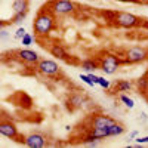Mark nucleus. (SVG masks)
Returning a JSON list of instances; mask_svg holds the SVG:
<instances>
[{
    "instance_id": "nucleus-23",
    "label": "nucleus",
    "mask_w": 148,
    "mask_h": 148,
    "mask_svg": "<svg viewBox=\"0 0 148 148\" xmlns=\"http://www.w3.org/2000/svg\"><path fill=\"white\" fill-rule=\"evenodd\" d=\"M31 42H33V36H31L30 33H27V34L21 39V43H22L24 46H30V45H31Z\"/></svg>"
},
{
    "instance_id": "nucleus-19",
    "label": "nucleus",
    "mask_w": 148,
    "mask_h": 148,
    "mask_svg": "<svg viewBox=\"0 0 148 148\" xmlns=\"http://www.w3.org/2000/svg\"><path fill=\"white\" fill-rule=\"evenodd\" d=\"M136 86H138L139 92L144 93V92L148 89V79H147V77H141V79H138V80H136Z\"/></svg>"
},
{
    "instance_id": "nucleus-5",
    "label": "nucleus",
    "mask_w": 148,
    "mask_h": 148,
    "mask_svg": "<svg viewBox=\"0 0 148 148\" xmlns=\"http://www.w3.org/2000/svg\"><path fill=\"white\" fill-rule=\"evenodd\" d=\"M76 10V5L71 0H56L52 5V12L55 15H67Z\"/></svg>"
},
{
    "instance_id": "nucleus-2",
    "label": "nucleus",
    "mask_w": 148,
    "mask_h": 148,
    "mask_svg": "<svg viewBox=\"0 0 148 148\" xmlns=\"http://www.w3.org/2000/svg\"><path fill=\"white\" fill-rule=\"evenodd\" d=\"M37 73H40L42 76H46V77H52V76H56L59 74L61 68L59 65L52 59H40L37 62Z\"/></svg>"
},
{
    "instance_id": "nucleus-30",
    "label": "nucleus",
    "mask_w": 148,
    "mask_h": 148,
    "mask_svg": "<svg viewBox=\"0 0 148 148\" xmlns=\"http://www.w3.org/2000/svg\"><path fill=\"white\" fill-rule=\"evenodd\" d=\"M120 2H135V0H120Z\"/></svg>"
},
{
    "instance_id": "nucleus-24",
    "label": "nucleus",
    "mask_w": 148,
    "mask_h": 148,
    "mask_svg": "<svg viewBox=\"0 0 148 148\" xmlns=\"http://www.w3.org/2000/svg\"><path fill=\"white\" fill-rule=\"evenodd\" d=\"M98 84H99L102 89H110V86H111L110 80H107L105 77H99V82H98Z\"/></svg>"
},
{
    "instance_id": "nucleus-7",
    "label": "nucleus",
    "mask_w": 148,
    "mask_h": 148,
    "mask_svg": "<svg viewBox=\"0 0 148 148\" xmlns=\"http://www.w3.org/2000/svg\"><path fill=\"white\" fill-rule=\"evenodd\" d=\"M0 133L3 136L9 138V139H15L19 136V132H18V127L14 121H10L8 119H3L2 120V125H0Z\"/></svg>"
},
{
    "instance_id": "nucleus-10",
    "label": "nucleus",
    "mask_w": 148,
    "mask_h": 148,
    "mask_svg": "<svg viewBox=\"0 0 148 148\" xmlns=\"http://www.w3.org/2000/svg\"><path fill=\"white\" fill-rule=\"evenodd\" d=\"M16 55L21 61H24V62H27V64H37L40 61L39 53L34 52V51H30V49H19L16 52Z\"/></svg>"
},
{
    "instance_id": "nucleus-31",
    "label": "nucleus",
    "mask_w": 148,
    "mask_h": 148,
    "mask_svg": "<svg viewBox=\"0 0 148 148\" xmlns=\"http://www.w3.org/2000/svg\"><path fill=\"white\" fill-rule=\"evenodd\" d=\"M52 2H56V0H52Z\"/></svg>"
},
{
    "instance_id": "nucleus-29",
    "label": "nucleus",
    "mask_w": 148,
    "mask_h": 148,
    "mask_svg": "<svg viewBox=\"0 0 148 148\" xmlns=\"http://www.w3.org/2000/svg\"><path fill=\"white\" fill-rule=\"evenodd\" d=\"M6 37H8V33L3 30V31H2V39H6Z\"/></svg>"
},
{
    "instance_id": "nucleus-6",
    "label": "nucleus",
    "mask_w": 148,
    "mask_h": 148,
    "mask_svg": "<svg viewBox=\"0 0 148 148\" xmlns=\"http://www.w3.org/2000/svg\"><path fill=\"white\" fill-rule=\"evenodd\" d=\"M147 59V51L141 46H133L126 52V61L129 64H138Z\"/></svg>"
},
{
    "instance_id": "nucleus-27",
    "label": "nucleus",
    "mask_w": 148,
    "mask_h": 148,
    "mask_svg": "<svg viewBox=\"0 0 148 148\" xmlns=\"http://www.w3.org/2000/svg\"><path fill=\"white\" fill-rule=\"evenodd\" d=\"M136 135H138V130H133V132H130V135H129V139L136 138Z\"/></svg>"
},
{
    "instance_id": "nucleus-4",
    "label": "nucleus",
    "mask_w": 148,
    "mask_h": 148,
    "mask_svg": "<svg viewBox=\"0 0 148 148\" xmlns=\"http://www.w3.org/2000/svg\"><path fill=\"white\" fill-rule=\"evenodd\" d=\"M120 65H121V61H120L116 55H105V56L99 61V68H101L105 74H108V76L114 74Z\"/></svg>"
},
{
    "instance_id": "nucleus-20",
    "label": "nucleus",
    "mask_w": 148,
    "mask_h": 148,
    "mask_svg": "<svg viewBox=\"0 0 148 148\" xmlns=\"http://www.w3.org/2000/svg\"><path fill=\"white\" fill-rule=\"evenodd\" d=\"M120 101H121L123 104H125V105H126L127 108H130V110H132V108L135 107V101L132 99V98L126 96V95H121V96H120Z\"/></svg>"
},
{
    "instance_id": "nucleus-16",
    "label": "nucleus",
    "mask_w": 148,
    "mask_h": 148,
    "mask_svg": "<svg viewBox=\"0 0 148 148\" xmlns=\"http://www.w3.org/2000/svg\"><path fill=\"white\" fill-rule=\"evenodd\" d=\"M99 141L101 139H98L93 133L89 132V135H86V136L82 139V144L83 145H89V147H96V145H99Z\"/></svg>"
},
{
    "instance_id": "nucleus-11",
    "label": "nucleus",
    "mask_w": 148,
    "mask_h": 148,
    "mask_svg": "<svg viewBox=\"0 0 148 148\" xmlns=\"http://www.w3.org/2000/svg\"><path fill=\"white\" fill-rule=\"evenodd\" d=\"M51 55L58 58V59H61V61H70V58H71L61 45H52L51 46Z\"/></svg>"
},
{
    "instance_id": "nucleus-9",
    "label": "nucleus",
    "mask_w": 148,
    "mask_h": 148,
    "mask_svg": "<svg viewBox=\"0 0 148 148\" xmlns=\"http://www.w3.org/2000/svg\"><path fill=\"white\" fill-rule=\"evenodd\" d=\"M116 120L110 116H105V114H98L95 117L90 119V127H95V129H104V127H108L111 125H114Z\"/></svg>"
},
{
    "instance_id": "nucleus-13",
    "label": "nucleus",
    "mask_w": 148,
    "mask_h": 148,
    "mask_svg": "<svg viewBox=\"0 0 148 148\" xmlns=\"http://www.w3.org/2000/svg\"><path fill=\"white\" fill-rule=\"evenodd\" d=\"M28 6H30L28 0H14V3H12V9H14L15 14L28 12Z\"/></svg>"
},
{
    "instance_id": "nucleus-22",
    "label": "nucleus",
    "mask_w": 148,
    "mask_h": 148,
    "mask_svg": "<svg viewBox=\"0 0 148 148\" xmlns=\"http://www.w3.org/2000/svg\"><path fill=\"white\" fill-rule=\"evenodd\" d=\"M80 80L82 82H84L86 84H89V86H92V88H93V86H95V82L89 77V74H80Z\"/></svg>"
},
{
    "instance_id": "nucleus-8",
    "label": "nucleus",
    "mask_w": 148,
    "mask_h": 148,
    "mask_svg": "<svg viewBox=\"0 0 148 148\" xmlns=\"http://www.w3.org/2000/svg\"><path fill=\"white\" fill-rule=\"evenodd\" d=\"M24 144L30 148H43L46 145V138H45V135L34 132V133L27 135L25 139H24Z\"/></svg>"
},
{
    "instance_id": "nucleus-25",
    "label": "nucleus",
    "mask_w": 148,
    "mask_h": 148,
    "mask_svg": "<svg viewBox=\"0 0 148 148\" xmlns=\"http://www.w3.org/2000/svg\"><path fill=\"white\" fill-rule=\"evenodd\" d=\"M25 34H27L25 28H24V27H19V28L15 31V36H14V37H15V39H18V40H21V39H22V37L25 36Z\"/></svg>"
},
{
    "instance_id": "nucleus-21",
    "label": "nucleus",
    "mask_w": 148,
    "mask_h": 148,
    "mask_svg": "<svg viewBox=\"0 0 148 148\" xmlns=\"http://www.w3.org/2000/svg\"><path fill=\"white\" fill-rule=\"evenodd\" d=\"M27 14H28V12H21V14H15L14 19H12V24H21L24 19H25Z\"/></svg>"
},
{
    "instance_id": "nucleus-1",
    "label": "nucleus",
    "mask_w": 148,
    "mask_h": 148,
    "mask_svg": "<svg viewBox=\"0 0 148 148\" xmlns=\"http://www.w3.org/2000/svg\"><path fill=\"white\" fill-rule=\"evenodd\" d=\"M53 15L47 14L45 10H40L33 22V30L37 36H47L53 28Z\"/></svg>"
},
{
    "instance_id": "nucleus-14",
    "label": "nucleus",
    "mask_w": 148,
    "mask_h": 148,
    "mask_svg": "<svg viewBox=\"0 0 148 148\" xmlns=\"http://www.w3.org/2000/svg\"><path fill=\"white\" fill-rule=\"evenodd\" d=\"M108 133H110V136H119V135H123L125 133V126L116 121L114 125L108 126Z\"/></svg>"
},
{
    "instance_id": "nucleus-17",
    "label": "nucleus",
    "mask_w": 148,
    "mask_h": 148,
    "mask_svg": "<svg viewBox=\"0 0 148 148\" xmlns=\"http://www.w3.org/2000/svg\"><path fill=\"white\" fill-rule=\"evenodd\" d=\"M132 89V83L129 80H117L116 82V90L117 92H126Z\"/></svg>"
},
{
    "instance_id": "nucleus-15",
    "label": "nucleus",
    "mask_w": 148,
    "mask_h": 148,
    "mask_svg": "<svg viewBox=\"0 0 148 148\" xmlns=\"http://www.w3.org/2000/svg\"><path fill=\"white\" fill-rule=\"evenodd\" d=\"M98 67H99V64H98L96 61H93V59H84L82 62V68L84 71H88V73H93Z\"/></svg>"
},
{
    "instance_id": "nucleus-3",
    "label": "nucleus",
    "mask_w": 148,
    "mask_h": 148,
    "mask_svg": "<svg viewBox=\"0 0 148 148\" xmlns=\"http://www.w3.org/2000/svg\"><path fill=\"white\" fill-rule=\"evenodd\" d=\"M116 24L121 28H133L141 24V19L133 15L129 14V12H117V16H116Z\"/></svg>"
},
{
    "instance_id": "nucleus-18",
    "label": "nucleus",
    "mask_w": 148,
    "mask_h": 148,
    "mask_svg": "<svg viewBox=\"0 0 148 148\" xmlns=\"http://www.w3.org/2000/svg\"><path fill=\"white\" fill-rule=\"evenodd\" d=\"M90 133H93L98 139H102V138H108V136H110L108 127H104V129H95V127H90Z\"/></svg>"
},
{
    "instance_id": "nucleus-12",
    "label": "nucleus",
    "mask_w": 148,
    "mask_h": 148,
    "mask_svg": "<svg viewBox=\"0 0 148 148\" xmlns=\"http://www.w3.org/2000/svg\"><path fill=\"white\" fill-rule=\"evenodd\" d=\"M70 105L71 107H74V108H79V107H82V105H84L86 104V96L83 95V93H73L71 96H70Z\"/></svg>"
},
{
    "instance_id": "nucleus-28",
    "label": "nucleus",
    "mask_w": 148,
    "mask_h": 148,
    "mask_svg": "<svg viewBox=\"0 0 148 148\" xmlns=\"http://www.w3.org/2000/svg\"><path fill=\"white\" fill-rule=\"evenodd\" d=\"M139 116H141V119H142V121H147V114H145V113H141Z\"/></svg>"
},
{
    "instance_id": "nucleus-26",
    "label": "nucleus",
    "mask_w": 148,
    "mask_h": 148,
    "mask_svg": "<svg viewBox=\"0 0 148 148\" xmlns=\"http://www.w3.org/2000/svg\"><path fill=\"white\" fill-rule=\"evenodd\" d=\"M135 142H136L138 145H141V144H148V136H139V138L135 139Z\"/></svg>"
}]
</instances>
